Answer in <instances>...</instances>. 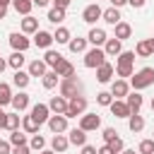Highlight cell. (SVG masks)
Returning <instances> with one entry per match:
<instances>
[{
  "label": "cell",
  "instance_id": "7dc6e473",
  "mask_svg": "<svg viewBox=\"0 0 154 154\" xmlns=\"http://www.w3.org/2000/svg\"><path fill=\"white\" fill-rule=\"evenodd\" d=\"M0 154H12V144H10V140H0Z\"/></svg>",
  "mask_w": 154,
  "mask_h": 154
},
{
  "label": "cell",
  "instance_id": "11a10c76",
  "mask_svg": "<svg viewBox=\"0 0 154 154\" xmlns=\"http://www.w3.org/2000/svg\"><path fill=\"white\" fill-rule=\"evenodd\" d=\"M51 0H34V7H46Z\"/></svg>",
  "mask_w": 154,
  "mask_h": 154
},
{
  "label": "cell",
  "instance_id": "ee69618b",
  "mask_svg": "<svg viewBox=\"0 0 154 154\" xmlns=\"http://www.w3.org/2000/svg\"><path fill=\"white\" fill-rule=\"evenodd\" d=\"M108 147L113 149V154H120V152L125 149V142H123L120 137H116V140H111V142H108Z\"/></svg>",
  "mask_w": 154,
  "mask_h": 154
},
{
  "label": "cell",
  "instance_id": "2e32d148",
  "mask_svg": "<svg viewBox=\"0 0 154 154\" xmlns=\"http://www.w3.org/2000/svg\"><path fill=\"white\" fill-rule=\"evenodd\" d=\"M111 94H113V99H125V96L130 94V84H128L125 79H116V82L111 84Z\"/></svg>",
  "mask_w": 154,
  "mask_h": 154
},
{
  "label": "cell",
  "instance_id": "9c48e42d",
  "mask_svg": "<svg viewBox=\"0 0 154 154\" xmlns=\"http://www.w3.org/2000/svg\"><path fill=\"white\" fill-rule=\"evenodd\" d=\"M10 46H12L14 51H22V53H24V51L31 46V41L26 38L24 31H14V34H10Z\"/></svg>",
  "mask_w": 154,
  "mask_h": 154
},
{
  "label": "cell",
  "instance_id": "5bb4252c",
  "mask_svg": "<svg viewBox=\"0 0 154 154\" xmlns=\"http://www.w3.org/2000/svg\"><path fill=\"white\" fill-rule=\"evenodd\" d=\"M31 116L43 125V123H48V118H51V108H48V103H34L31 106Z\"/></svg>",
  "mask_w": 154,
  "mask_h": 154
},
{
  "label": "cell",
  "instance_id": "f1b7e54d",
  "mask_svg": "<svg viewBox=\"0 0 154 154\" xmlns=\"http://www.w3.org/2000/svg\"><path fill=\"white\" fill-rule=\"evenodd\" d=\"M41 82H43V89H55V87L60 84V77H58L55 70H48V72L41 77Z\"/></svg>",
  "mask_w": 154,
  "mask_h": 154
},
{
  "label": "cell",
  "instance_id": "f907efd6",
  "mask_svg": "<svg viewBox=\"0 0 154 154\" xmlns=\"http://www.w3.org/2000/svg\"><path fill=\"white\" fill-rule=\"evenodd\" d=\"M99 154H113V149H111V147H108V144L103 142V144L99 147Z\"/></svg>",
  "mask_w": 154,
  "mask_h": 154
},
{
  "label": "cell",
  "instance_id": "7bdbcfd3",
  "mask_svg": "<svg viewBox=\"0 0 154 154\" xmlns=\"http://www.w3.org/2000/svg\"><path fill=\"white\" fill-rule=\"evenodd\" d=\"M96 103L99 106H111L113 103V94L111 91H99L96 94Z\"/></svg>",
  "mask_w": 154,
  "mask_h": 154
},
{
  "label": "cell",
  "instance_id": "ba28073f",
  "mask_svg": "<svg viewBox=\"0 0 154 154\" xmlns=\"http://www.w3.org/2000/svg\"><path fill=\"white\" fill-rule=\"evenodd\" d=\"M101 14H103V10L99 7V2H91V5H87V7H84L82 19H84L87 24H96V19H101Z\"/></svg>",
  "mask_w": 154,
  "mask_h": 154
},
{
  "label": "cell",
  "instance_id": "f35d334b",
  "mask_svg": "<svg viewBox=\"0 0 154 154\" xmlns=\"http://www.w3.org/2000/svg\"><path fill=\"white\" fill-rule=\"evenodd\" d=\"M63 19H65V10H63V7H51V10H48V22L60 24Z\"/></svg>",
  "mask_w": 154,
  "mask_h": 154
},
{
  "label": "cell",
  "instance_id": "f546056e",
  "mask_svg": "<svg viewBox=\"0 0 154 154\" xmlns=\"http://www.w3.org/2000/svg\"><path fill=\"white\" fill-rule=\"evenodd\" d=\"M22 31H24V34H36V31H38V19L31 17V14H26V17L22 19Z\"/></svg>",
  "mask_w": 154,
  "mask_h": 154
},
{
  "label": "cell",
  "instance_id": "6f0895ef",
  "mask_svg": "<svg viewBox=\"0 0 154 154\" xmlns=\"http://www.w3.org/2000/svg\"><path fill=\"white\" fill-rule=\"evenodd\" d=\"M5 14H7V7H2V5H0V19H5Z\"/></svg>",
  "mask_w": 154,
  "mask_h": 154
},
{
  "label": "cell",
  "instance_id": "9f6ffc18",
  "mask_svg": "<svg viewBox=\"0 0 154 154\" xmlns=\"http://www.w3.org/2000/svg\"><path fill=\"white\" fill-rule=\"evenodd\" d=\"M5 67H10V65H7V60H5V58H0V75L5 72Z\"/></svg>",
  "mask_w": 154,
  "mask_h": 154
},
{
  "label": "cell",
  "instance_id": "ac0fdd59",
  "mask_svg": "<svg viewBox=\"0 0 154 154\" xmlns=\"http://www.w3.org/2000/svg\"><path fill=\"white\" fill-rule=\"evenodd\" d=\"M89 43L91 46H103L106 41H108V36H106V31L101 29V26H91V31H89Z\"/></svg>",
  "mask_w": 154,
  "mask_h": 154
},
{
  "label": "cell",
  "instance_id": "83f0119b",
  "mask_svg": "<svg viewBox=\"0 0 154 154\" xmlns=\"http://www.w3.org/2000/svg\"><path fill=\"white\" fill-rule=\"evenodd\" d=\"M12 7H14L17 14L26 17V14H31V10H34V0H12Z\"/></svg>",
  "mask_w": 154,
  "mask_h": 154
},
{
  "label": "cell",
  "instance_id": "f5cc1de1",
  "mask_svg": "<svg viewBox=\"0 0 154 154\" xmlns=\"http://www.w3.org/2000/svg\"><path fill=\"white\" fill-rule=\"evenodd\" d=\"M128 5H132V7H142L144 0H128Z\"/></svg>",
  "mask_w": 154,
  "mask_h": 154
},
{
  "label": "cell",
  "instance_id": "8fae6325",
  "mask_svg": "<svg viewBox=\"0 0 154 154\" xmlns=\"http://www.w3.org/2000/svg\"><path fill=\"white\" fill-rule=\"evenodd\" d=\"M53 41H55V38H53V34H51V31H43V29H38V31L34 34V41H31V43H34L36 48H46V51H48Z\"/></svg>",
  "mask_w": 154,
  "mask_h": 154
},
{
  "label": "cell",
  "instance_id": "ffe728a7",
  "mask_svg": "<svg viewBox=\"0 0 154 154\" xmlns=\"http://www.w3.org/2000/svg\"><path fill=\"white\" fill-rule=\"evenodd\" d=\"M17 113H22V111H26L29 108V94L26 91H19V94H14L12 96V103H10Z\"/></svg>",
  "mask_w": 154,
  "mask_h": 154
},
{
  "label": "cell",
  "instance_id": "e575fe53",
  "mask_svg": "<svg viewBox=\"0 0 154 154\" xmlns=\"http://www.w3.org/2000/svg\"><path fill=\"white\" fill-rule=\"evenodd\" d=\"M87 43H89V38H70V43H67V48L72 51V53H87Z\"/></svg>",
  "mask_w": 154,
  "mask_h": 154
},
{
  "label": "cell",
  "instance_id": "8d00e7d4",
  "mask_svg": "<svg viewBox=\"0 0 154 154\" xmlns=\"http://www.w3.org/2000/svg\"><path fill=\"white\" fill-rule=\"evenodd\" d=\"M43 60H46V65H48V67L53 70V67H55V65H58V63L63 60V55H60L58 51H53V48H48V51H46V55H43Z\"/></svg>",
  "mask_w": 154,
  "mask_h": 154
},
{
  "label": "cell",
  "instance_id": "680465c9",
  "mask_svg": "<svg viewBox=\"0 0 154 154\" xmlns=\"http://www.w3.org/2000/svg\"><path fill=\"white\" fill-rule=\"evenodd\" d=\"M0 5H2V7H7V5H12V0H0Z\"/></svg>",
  "mask_w": 154,
  "mask_h": 154
},
{
  "label": "cell",
  "instance_id": "4316f807",
  "mask_svg": "<svg viewBox=\"0 0 154 154\" xmlns=\"http://www.w3.org/2000/svg\"><path fill=\"white\" fill-rule=\"evenodd\" d=\"M53 70L58 72V77H60V79H63V77H72V75H75V65H72L70 60H65V58H63Z\"/></svg>",
  "mask_w": 154,
  "mask_h": 154
},
{
  "label": "cell",
  "instance_id": "816d5d0a",
  "mask_svg": "<svg viewBox=\"0 0 154 154\" xmlns=\"http://www.w3.org/2000/svg\"><path fill=\"white\" fill-rule=\"evenodd\" d=\"M7 125V113L2 111V106H0V128H5Z\"/></svg>",
  "mask_w": 154,
  "mask_h": 154
},
{
  "label": "cell",
  "instance_id": "7a4b0ae2",
  "mask_svg": "<svg viewBox=\"0 0 154 154\" xmlns=\"http://www.w3.org/2000/svg\"><path fill=\"white\" fill-rule=\"evenodd\" d=\"M152 84H154V67H142L130 77V87L135 91H142V89H147Z\"/></svg>",
  "mask_w": 154,
  "mask_h": 154
},
{
  "label": "cell",
  "instance_id": "3957f363",
  "mask_svg": "<svg viewBox=\"0 0 154 154\" xmlns=\"http://www.w3.org/2000/svg\"><path fill=\"white\" fill-rule=\"evenodd\" d=\"M106 51H103V46H94V48H89L87 53H84V67H89V70H96L99 65H103L106 63Z\"/></svg>",
  "mask_w": 154,
  "mask_h": 154
},
{
  "label": "cell",
  "instance_id": "b9f144b4",
  "mask_svg": "<svg viewBox=\"0 0 154 154\" xmlns=\"http://www.w3.org/2000/svg\"><path fill=\"white\" fill-rule=\"evenodd\" d=\"M137 152H140V154H154V137L142 140V142H140V147H137Z\"/></svg>",
  "mask_w": 154,
  "mask_h": 154
},
{
  "label": "cell",
  "instance_id": "60d3db41",
  "mask_svg": "<svg viewBox=\"0 0 154 154\" xmlns=\"http://www.w3.org/2000/svg\"><path fill=\"white\" fill-rule=\"evenodd\" d=\"M29 147H31L34 152H41V149L46 147V140H43V137L36 132V135H31V140H29Z\"/></svg>",
  "mask_w": 154,
  "mask_h": 154
},
{
  "label": "cell",
  "instance_id": "94428289",
  "mask_svg": "<svg viewBox=\"0 0 154 154\" xmlns=\"http://www.w3.org/2000/svg\"><path fill=\"white\" fill-rule=\"evenodd\" d=\"M38 154H55V152H53V149H41Z\"/></svg>",
  "mask_w": 154,
  "mask_h": 154
},
{
  "label": "cell",
  "instance_id": "d6a6232c",
  "mask_svg": "<svg viewBox=\"0 0 154 154\" xmlns=\"http://www.w3.org/2000/svg\"><path fill=\"white\" fill-rule=\"evenodd\" d=\"M26 63V55L22 53V51H14L10 58H7V65L12 67V70H22V65Z\"/></svg>",
  "mask_w": 154,
  "mask_h": 154
},
{
  "label": "cell",
  "instance_id": "c3c4849f",
  "mask_svg": "<svg viewBox=\"0 0 154 154\" xmlns=\"http://www.w3.org/2000/svg\"><path fill=\"white\" fill-rule=\"evenodd\" d=\"M82 154H99V149L91 147V144H84V147H82Z\"/></svg>",
  "mask_w": 154,
  "mask_h": 154
},
{
  "label": "cell",
  "instance_id": "44dd1931",
  "mask_svg": "<svg viewBox=\"0 0 154 154\" xmlns=\"http://www.w3.org/2000/svg\"><path fill=\"white\" fill-rule=\"evenodd\" d=\"M38 128H41V123H38L31 113H29V116H22V130H24L26 135H36Z\"/></svg>",
  "mask_w": 154,
  "mask_h": 154
},
{
  "label": "cell",
  "instance_id": "be15d7a7",
  "mask_svg": "<svg viewBox=\"0 0 154 154\" xmlns=\"http://www.w3.org/2000/svg\"><path fill=\"white\" fill-rule=\"evenodd\" d=\"M152 111H154V99H152Z\"/></svg>",
  "mask_w": 154,
  "mask_h": 154
},
{
  "label": "cell",
  "instance_id": "6125c7cd",
  "mask_svg": "<svg viewBox=\"0 0 154 154\" xmlns=\"http://www.w3.org/2000/svg\"><path fill=\"white\" fill-rule=\"evenodd\" d=\"M149 43H152V48H154V38H149Z\"/></svg>",
  "mask_w": 154,
  "mask_h": 154
},
{
  "label": "cell",
  "instance_id": "30bf717a",
  "mask_svg": "<svg viewBox=\"0 0 154 154\" xmlns=\"http://www.w3.org/2000/svg\"><path fill=\"white\" fill-rule=\"evenodd\" d=\"M113 75H116V67H113L108 60L96 67V82H101V84H108V82L113 79Z\"/></svg>",
  "mask_w": 154,
  "mask_h": 154
},
{
  "label": "cell",
  "instance_id": "4dcf8cb0",
  "mask_svg": "<svg viewBox=\"0 0 154 154\" xmlns=\"http://www.w3.org/2000/svg\"><path fill=\"white\" fill-rule=\"evenodd\" d=\"M113 29H116V38H120V41H125V38L132 36V26H130L128 22H118Z\"/></svg>",
  "mask_w": 154,
  "mask_h": 154
},
{
  "label": "cell",
  "instance_id": "484cf974",
  "mask_svg": "<svg viewBox=\"0 0 154 154\" xmlns=\"http://www.w3.org/2000/svg\"><path fill=\"white\" fill-rule=\"evenodd\" d=\"M142 94L140 91H132V94H128L125 96V103H128V108H130V113H140V108H142Z\"/></svg>",
  "mask_w": 154,
  "mask_h": 154
},
{
  "label": "cell",
  "instance_id": "603a6c76",
  "mask_svg": "<svg viewBox=\"0 0 154 154\" xmlns=\"http://www.w3.org/2000/svg\"><path fill=\"white\" fill-rule=\"evenodd\" d=\"M70 147V140L63 135V132H58V135H53V140H51V149L55 152V154H63L65 149Z\"/></svg>",
  "mask_w": 154,
  "mask_h": 154
},
{
  "label": "cell",
  "instance_id": "d4e9b609",
  "mask_svg": "<svg viewBox=\"0 0 154 154\" xmlns=\"http://www.w3.org/2000/svg\"><path fill=\"white\" fill-rule=\"evenodd\" d=\"M29 82H31V75H29V72H24V70H14V75H12V84H14L17 89H26Z\"/></svg>",
  "mask_w": 154,
  "mask_h": 154
},
{
  "label": "cell",
  "instance_id": "681fc988",
  "mask_svg": "<svg viewBox=\"0 0 154 154\" xmlns=\"http://www.w3.org/2000/svg\"><path fill=\"white\" fill-rule=\"evenodd\" d=\"M67 5H70V0H53V7H63V10H67Z\"/></svg>",
  "mask_w": 154,
  "mask_h": 154
},
{
  "label": "cell",
  "instance_id": "8992f818",
  "mask_svg": "<svg viewBox=\"0 0 154 154\" xmlns=\"http://www.w3.org/2000/svg\"><path fill=\"white\" fill-rule=\"evenodd\" d=\"M79 128L87 130V132H94L101 128V116L99 113H82L79 116Z\"/></svg>",
  "mask_w": 154,
  "mask_h": 154
},
{
  "label": "cell",
  "instance_id": "9a60e30c",
  "mask_svg": "<svg viewBox=\"0 0 154 154\" xmlns=\"http://www.w3.org/2000/svg\"><path fill=\"white\" fill-rule=\"evenodd\" d=\"M103 51H106V55H108V58H116V55H120V53H123V41L113 36V38H108V41L103 43Z\"/></svg>",
  "mask_w": 154,
  "mask_h": 154
},
{
  "label": "cell",
  "instance_id": "4fadbf2b",
  "mask_svg": "<svg viewBox=\"0 0 154 154\" xmlns=\"http://www.w3.org/2000/svg\"><path fill=\"white\" fill-rule=\"evenodd\" d=\"M67 103H70V99H65V96L60 94V96H51V101H48V108H51V113H63V116H65V111H67Z\"/></svg>",
  "mask_w": 154,
  "mask_h": 154
},
{
  "label": "cell",
  "instance_id": "e0dca14e",
  "mask_svg": "<svg viewBox=\"0 0 154 154\" xmlns=\"http://www.w3.org/2000/svg\"><path fill=\"white\" fill-rule=\"evenodd\" d=\"M101 19L106 22V24H111V26H116L118 22H123V17H120V7H108V10H103V14H101Z\"/></svg>",
  "mask_w": 154,
  "mask_h": 154
},
{
  "label": "cell",
  "instance_id": "d6986e66",
  "mask_svg": "<svg viewBox=\"0 0 154 154\" xmlns=\"http://www.w3.org/2000/svg\"><path fill=\"white\" fill-rule=\"evenodd\" d=\"M26 72H29L31 77H43V75L48 72V65H46V60H43V58H41V60L36 58V60H31V63H29V70H26Z\"/></svg>",
  "mask_w": 154,
  "mask_h": 154
},
{
  "label": "cell",
  "instance_id": "6da1fadb",
  "mask_svg": "<svg viewBox=\"0 0 154 154\" xmlns=\"http://www.w3.org/2000/svg\"><path fill=\"white\" fill-rule=\"evenodd\" d=\"M135 58H137L135 51H123L120 55H116V75L120 79L135 75Z\"/></svg>",
  "mask_w": 154,
  "mask_h": 154
},
{
  "label": "cell",
  "instance_id": "5b68a950",
  "mask_svg": "<svg viewBox=\"0 0 154 154\" xmlns=\"http://www.w3.org/2000/svg\"><path fill=\"white\" fill-rule=\"evenodd\" d=\"M87 106H89L87 96L77 94V96H72V99H70V103H67V111H65V116H67V118H77V116H82V113L87 111Z\"/></svg>",
  "mask_w": 154,
  "mask_h": 154
},
{
  "label": "cell",
  "instance_id": "7402d4cb",
  "mask_svg": "<svg viewBox=\"0 0 154 154\" xmlns=\"http://www.w3.org/2000/svg\"><path fill=\"white\" fill-rule=\"evenodd\" d=\"M67 140H70V144H75V147H84V144H87V130L72 128L70 135H67Z\"/></svg>",
  "mask_w": 154,
  "mask_h": 154
},
{
  "label": "cell",
  "instance_id": "ab89813d",
  "mask_svg": "<svg viewBox=\"0 0 154 154\" xmlns=\"http://www.w3.org/2000/svg\"><path fill=\"white\" fill-rule=\"evenodd\" d=\"M19 125H22V116H19L17 111H14V113H7V125H5V128L12 132V130H19Z\"/></svg>",
  "mask_w": 154,
  "mask_h": 154
},
{
  "label": "cell",
  "instance_id": "db71d44e",
  "mask_svg": "<svg viewBox=\"0 0 154 154\" xmlns=\"http://www.w3.org/2000/svg\"><path fill=\"white\" fill-rule=\"evenodd\" d=\"M111 5L113 7H123V5H128V0H111Z\"/></svg>",
  "mask_w": 154,
  "mask_h": 154
},
{
  "label": "cell",
  "instance_id": "74e56055",
  "mask_svg": "<svg viewBox=\"0 0 154 154\" xmlns=\"http://www.w3.org/2000/svg\"><path fill=\"white\" fill-rule=\"evenodd\" d=\"M10 144H12V147L29 144V142H26V132H22V130H12V132H10Z\"/></svg>",
  "mask_w": 154,
  "mask_h": 154
},
{
  "label": "cell",
  "instance_id": "1f68e13d",
  "mask_svg": "<svg viewBox=\"0 0 154 154\" xmlns=\"http://www.w3.org/2000/svg\"><path fill=\"white\" fill-rule=\"evenodd\" d=\"M53 38H55L58 46H65V43H70L72 36H70V29H67V26H58V29L53 31Z\"/></svg>",
  "mask_w": 154,
  "mask_h": 154
},
{
  "label": "cell",
  "instance_id": "f6af8a7d",
  "mask_svg": "<svg viewBox=\"0 0 154 154\" xmlns=\"http://www.w3.org/2000/svg\"><path fill=\"white\" fill-rule=\"evenodd\" d=\"M116 137H118V132H116L113 128H103V142H106V144H108L111 140H116Z\"/></svg>",
  "mask_w": 154,
  "mask_h": 154
},
{
  "label": "cell",
  "instance_id": "52a82bcc",
  "mask_svg": "<svg viewBox=\"0 0 154 154\" xmlns=\"http://www.w3.org/2000/svg\"><path fill=\"white\" fill-rule=\"evenodd\" d=\"M67 116H63V113H51V118H48V128H51V132L53 135H58V132H67Z\"/></svg>",
  "mask_w": 154,
  "mask_h": 154
},
{
  "label": "cell",
  "instance_id": "bcb514c9",
  "mask_svg": "<svg viewBox=\"0 0 154 154\" xmlns=\"http://www.w3.org/2000/svg\"><path fill=\"white\" fill-rule=\"evenodd\" d=\"M34 149L29 144H19V147H12V154H31Z\"/></svg>",
  "mask_w": 154,
  "mask_h": 154
},
{
  "label": "cell",
  "instance_id": "7c38bea8",
  "mask_svg": "<svg viewBox=\"0 0 154 154\" xmlns=\"http://www.w3.org/2000/svg\"><path fill=\"white\" fill-rule=\"evenodd\" d=\"M108 108H111V113H113L116 118H130V116H132L130 108H128V103H125V99H113V103H111Z\"/></svg>",
  "mask_w": 154,
  "mask_h": 154
},
{
  "label": "cell",
  "instance_id": "d590c367",
  "mask_svg": "<svg viewBox=\"0 0 154 154\" xmlns=\"http://www.w3.org/2000/svg\"><path fill=\"white\" fill-rule=\"evenodd\" d=\"M12 89H10V84L7 82H0V106H7V103H12Z\"/></svg>",
  "mask_w": 154,
  "mask_h": 154
},
{
  "label": "cell",
  "instance_id": "cb8c5ba5",
  "mask_svg": "<svg viewBox=\"0 0 154 154\" xmlns=\"http://www.w3.org/2000/svg\"><path fill=\"white\" fill-rule=\"evenodd\" d=\"M135 55H137V58H152V55H154V48H152L149 38L137 41V46H135Z\"/></svg>",
  "mask_w": 154,
  "mask_h": 154
},
{
  "label": "cell",
  "instance_id": "836d02e7",
  "mask_svg": "<svg viewBox=\"0 0 154 154\" xmlns=\"http://www.w3.org/2000/svg\"><path fill=\"white\" fill-rule=\"evenodd\" d=\"M128 128H130V132H142L144 130V118L140 113H132L128 118Z\"/></svg>",
  "mask_w": 154,
  "mask_h": 154
},
{
  "label": "cell",
  "instance_id": "91938a15",
  "mask_svg": "<svg viewBox=\"0 0 154 154\" xmlns=\"http://www.w3.org/2000/svg\"><path fill=\"white\" fill-rule=\"evenodd\" d=\"M120 154H137V152H135V149H123Z\"/></svg>",
  "mask_w": 154,
  "mask_h": 154
},
{
  "label": "cell",
  "instance_id": "277c9868",
  "mask_svg": "<svg viewBox=\"0 0 154 154\" xmlns=\"http://www.w3.org/2000/svg\"><path fill=\"white\" fill-rule=\"evenodd\" d=\"M60 94H63L65 99H72V96L82 94V82H79V77H77V75L63 77V79H60Z\"/></svg>",
  "mask_w": 154,
  "mask_h": 154
}]
</instances>
